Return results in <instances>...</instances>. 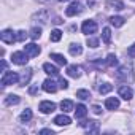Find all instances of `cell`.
Wrapping results in <instances>:
<instances>
[{
  "mask_svg": "<svg viewBox=\"0 0 135 135\" xmlns=\"http://www.w3.org/2000/svg\"><path fill=\"white\" fill-rule=\"evenodd\" d=\"M27 60H29V54L26 51L24 52L22 51H16V52L11 54V62L16 64V65H26Z\"/></svg>",
  "mask_w": 135,
  "mask_h": 135,
  "instance_id": "obj_1",
  "label": "cell"
},
{
  "mask_svg": "<svg viewBox=\"0 0 135 135\" xmlns=\"http://www.w3.org/2000/svg\"><path fill=\"white\" fill-rule=\"evenodd\" d=\"M15 83H19V75L15 72H5L2 76V86H10Z\"/></svg>",
  "mask_w": 135,
  "mask_h": 135,
  "instance_id": "obj_2",
  "label": "cell"
},
{
  "mask_svg": "<svg viewBox=\"0 0 135 135\" xmlns=\"http://www.w3.org/2000/svg\"><path fill=\"white\" fill-rule=\"evenodd\" d=\"M83 10H84V8H83V5H81L80 2H73V3H70L69 8L65 10V15L72 18V16H76V15L83 13Z\"/></svg>",
  "mask_w": 135,
  "mask_h": 135,
  "instance_id": "obj_3",
  "label": "cell"
},
{
  "mask_svg": "<svg viewBox=\"0 0 135 135\" xmlns=\"http://www.w3.org/2000/svg\"><path fill=\"white\" fill-rule=\"evenodd\" d=\"M81 30H83V33H86V35H91V33H95L97 32V24H95V21H84L83 22V26H81Z\"/></svg>",
  "mask_w": 135,
  "mask_h": 135,
  "instance_id": "obj_4",
  "label": "cell"
},
{
  "mask_svg": "<svg viewBox=\"0 0 135 135\" xmlns=\"http://www.w3.org/2000/svg\"><path fill=\"white\" fill-rule=\"evenodd\" d=\"M0 38H2V41L7 43V45H13L15 41H18V40H16V35H15L13 30H10V29H7V30H3L2 33H0Z\"/></svg>",
  "mask_w": 135,
  "mask_h": 135,
  "instance_id": "obj_5",
  "label": "cell"
},
{
  "mask_svg": "<svg viewBox=\"0 0 135 135\" xmlns=\"http://www.w3.org/2000/svg\"><path fill=\"white\" fill-rule=\"evenodd\" d=\"M116 78L121 80V81H127V80H132V73H130V67L124 65L119 69V72L116 73Z\"/></svg>",
  "mask_w": 135,
  "mask_h": 135,
  "instance_id": "obj_6",
  "label": "cell"
},
{
  "mask_svg": "<svg viewBox=\"0 0 135 135\" xmlns=\"http://www.w3.org/2000/svg\"><path fill=\"white\" fill-rule=\"evenodd\" d=\"M38 110H40L41 113H45V114L52 113V111L56 110V103H54V102H49V100H43V102H40Z\"/></svg>",
  "mask_w": 135,
  "mask_h": 135,
  "instance_id": "obj_7",
  "label": "cell"
},
{
  "mask_svg": "<svg viewBox=\"0 0 135 135\" xmlns=\"http://www.w3.org/2000/svg\"><path fill=\"white\" fill-rule=\"evenodd\" d=\"M24 51L29 54V57H35V56L40 54V46L35 45V43H29V45L24 46Z\"/></svg>",
  "mask_w": 135,
  "mask_h": 135,
  "instance_id": "obj_8",
  "label": "cell"
},
{
  "mask_svg": "<svg viewBox=\"0 0 135 135\" xmlns=\"http://www.w3.org/2000/svg\"><path fill=\"white\" fill-rule=\"evenodd\" d=\"M67 75L72 78H80L81 76V67L80 65H69L67 67Z\"/></svg>",
  "mask_w": 135,
  "mask_h": 135,
  "instance_id": "obj_9",
  "label": "cell"
},
{
  "mask_svg": "<svg viewBox=\"0 0 135 135\" xmlns=\"http://www.w3.org/2000/svg\"><path fill=\"white\" fill-rule=\"evenodd\" d=\"M83 127H86V130L92 132V133H97L99 132V122L97 121H86V122H81Z\"/></svg>",
  "mask_w": 135,
  "mask_h": 135,
  "instance_id": "obj_10",
  "label": "cell"
},
{
  "mask_svg": "<svg viewBox=\"0 0 135 135\" xmlns=\"http://www.w3.org/2000/svg\"><path fill=\"white\" fill-rule=\"evenodd\" d=\"M30 78H32V70H30V69L24 70V72H22V73L19 75V84H21V86L27 84V83L30 81Z\"/></svg>",
  "mask_w": 135,
  "mask_h": 135,
  "instance_id": "obj_11",
  "label": "cell"
},
{
  "mask_svg": "<svg viewBox=\"0 0 135 135\" xmlns=\"http://www.w3.org/2000/svg\"><path fill=\"white\" fill-rule=\"evenodd\" d=\"M43 91L54 94V92L57 91V86H56V83H54L52 80H45V81H43Z\"/></svg>",
  "mask_w": 135,
  "mask_h": 135,
  "instance_id": "obj_12",
  "label": "cell"
},
{
  "mask_svg": "<svg viewBox=\"0 0 135 135\" xmlns=\"http://www.w3.org/2000/svg\"><path fill=\"white\" fill-rule=\"evenodd\" d=\"M132 89L129 88V86H121L119 88V97H122L124 100H130L132 99Z\"/></svg>",
  "mask_w": 135,
  "mask_h": 135,
  "instance_id": "obj_13",
  "label": "cell"
},
{
  "mask_svg": "<svg viewBox=\"0 0 135 135\" xmlns=\"http://www.w3.org/2000/svg\"><path fill=\"white\" fill-rule=\"evenodd\" d=\"M54 122H56L57 126H69V124L72 122V119L67 116V114H59V116L54 118Z\"/></svg>",
  "mask_w": 135,
  "mask_h": 135,
  "instance_id": "obj_14",
  "label": "cell"
},
{
  "mask_svg": "<svg viewBox=\"0 0 135 135\" xmlns=\"http://www.w3.org/2000/svg\"><path fill=\"white\" fill-rule=\"evenodd\" d=\"M105 108H107V110H116V108H119V100H118L116 97H110V99H107V102H105Z\"/></svg>",
  "mask_w": 135,
  "mask_h": 135,
  "instance_id": "obj_15",
  "label": "cell"
},
{
  "mask_svg": "<svg viewBox=\"0 0 135 135\" xmlns=\"http://www.w3.org/2000/svg\"><path fill=\"white\" fill-rule=\"evenodd\" d=\"M43 70H45V73H48V75H52V76H56V75L59 73L57 67H56V65H52V64H48V62L43 65Z\"/></svg>",
  "mask_w": 135,
  "mask_h": 135,
  "instance_id": "obj_16",
  "label": "cell"
},
{
  "mask_svg": "<svg viewBox=\"0 0 135 135\" xmlns=\"http://www.w3.org/2000/svg\"><path fill=\"white\" fill-rule=\"evenodd\" d=\"M107 7L108 8H111V10H124V3L121 2V0H108V3H107Z\"/></svg>",
  "mask_w": 135,
  "mask_h": 135,
  "instance_id": "obj_17",
  "label": "cell"
},
{
  "mask_svg": "<svg viewBox=\"0 0 135 135\" xmlns=\"http://www.w3.org/2000/svg\"><path fill=\"white\" fill-rule=\"evenodd\" d=\"M88 114V108L83 105V103H80V105H76V110H75V116L78 118V119H83L84 116Z\"/></svg>",
  "mask_w": 135,
  "mask_h": 135,
  "instance_id": "obj_18",
  "label": "cell"
},
{
  "mask_svg": "<svg viewBox=\"0 0 135 135\" xmlns=\"http://www.w3.org/2000/svg\"><path fill=\"white\" fill-rule=\"evenodd\" d=\"M110 22H111V26H114V27H122L124 22H126V19L121 18V16H111V18H110Z\"/></svg>",
  "mask_w": 135,
  "mask_h": 135,
  "instance_id": "obj_19",
  "label": "cell"
},
{
  "mask_svg": "<svg viewBox=\"0 0 135 135\" xmlns=\"http://www.w3.org/2000/svg\"><path fill=\"white\" fill-rule=\"evenodd\" d=\"M69 51H70V54H72V56H80V54L83 52V48H81V45H80V43H73V45H70Z\"/></svg>",
  "mask_w": 135,
  "mask_h": 135,
  "instance_id": "obj_20",
  "label": "cell"
},
{
  "mask_svg": "<svg viewBox=\"0 0 135 135\" xmlns=\"http://www.w3.org/2000/svg\"><path fill=\"white\" fill-rule=\"evenodd\" d=\"M51 59L56 62V64H59V65H67V59L62 56V54H57V52H52L51 54Z\"/></svg>",
  "mask_w": 135,
  "mask_h": 135,
  "instance_id": "obj_21",
  "label": "cell"
},
{
  "mask_svg": "<svg viewBox=\"0 0 135 135\" xmlns=\"http://www.w3.org/2000/svg\"><path fill=\"white\" fill-rule=\"evenodd\" d=\"M60 108H62L64 113H69V111L73 110V102L72 100H62L60 102Z\"/></svg>",
  "mask_w": 135,
  "mask_h": 135,
  "instance_id": "obj_22",
  "label": "cell"
},
{
  "mask_svg": "<svg viewBox=\"0 0 135 135\" xmlns=\"http://www.w3.org/2000/svg\"><path fill=\"white\" fill-rule=\"evenodd\" d=\"M19 102H21V99H19L18 95H15V94H10V95L5 99V105H10V107H11V105H18Z\"/></svg>",
  "mask_w": 135,
  "mask_h": 135,
  "instance_id": "obj_23",
  "label": "cell"
},
{
  "mask_svg": "<svg viewBox=\"0 0 135 135\" xmlns=\"http://www.w3.org/2000/svg\"><path fill=\"white\" fill-rule=\"evenodd\" d=\"M29 37H30L32 40H38V38L41 37V29H40V27H32L30 32H29Z\"/></svg>",
  "mask_w": 135,
  "mask_h": 135,
  "instance_id": "obj_24",
  "label": "cell"
},
{
  "mask_svg": "<svg viewBox=\"0 0 135 135\" xmlns=\"http://www.w3.org/2000/svg\"><path fill=\"white\" fill-rule=\"evenodd\" d=\"M49 38H51V41H59L60 38H62V32L59 30V29H54L52 32H51V35H49Z\"/></svg>",
  "mask_w": 135,
  "mask_h": 135,
  "instance_id": "obj_25",
  "label": "cell"
},
{
  "mask_svg": "<svg viewBox=\"0 0 135 135\" xmlns=\"http://www.w3.org/2000/svg\"><path fill=\"white\" fill-rule=\"evenodd\" d=\"M105 64H107L108 67H114V65L118 64V57H116L114 54H108V56H107V60H105Z\"/></svg>",
  "mask_w": 135,
  "mask_h": 135,
  "instance_id": "obj_26",
  "label": "cell"
},
{
  "mask_svg": "<svg viewBox=\"0 0 135 135\" xmlns=\"http://www.w3.org/2000/svg\"><path fill=\"white\" fill-rule=\"evenodd\" d=\"M32 119V110H24L21 113V122H29Z\"/></svg>",
  "mask_w": 135,
  "mask_h": 135,
  "instance_id": "obj_27",
  "label": "cell"
},
{
  "mask_svg": "<svg viewBox=\"0 0 135 135\" xmlns=\"http://www.w3.org/2000/svg\"><path fill=\"white\" fill-rule=\"evenodd\" d=\"M111 89H113V86H111L110 83H103L102 86H99V92H100L102 95H103V94H108Z\"/></svg>",
  "mask_w": 135,
  "mask_h": 135,
  "instance_id": "obj_28",
  "label": "cell"
},
{
  "mask_svg": "<svg viewBox=\"0 0 135 135\" xmlns=\"http://www.w3.org/2000/svg\"><path fill=\"white\" fill-rule=\"evenodd\" d=\"M102 35H103V41H105V45H110V41H111V30H110L108 27H105Z\"/></svg>",
  "mask_w": 135,
  "mask_h": 135,
  "instance_id": "obj_29",
  "label": "cell"
},
{
  "mask_svg": "<svg viewBox=\"0 0 135 135\" xmlns=\"http://www.w3.org/2000/svg\"><path fill=\"white\" fill-rule=\"evenodd\" d=\"M76 97H80V99L86 100V99H89V97H91V92H89V91H86V89H80V91H76Z\"/></svg>",
  "mask_w": 135,
  "mask_h": 135,
  "instance_id": "obj_30",
  "label": "cell"
},
{
  "mask_svg": "<svg viewBox=\"0 0 135 135\" xmlns=\"http://www.w3.org/2000/svg\"><path fill=\"white\" fill-rule=\"evenodd\" d=\"M27 35H29V33H26L24 30H19V32L16 33V40H18V41H24V40L27 38Z\"/></svg>",
  "mask_w": 135,
  "mask_h": 135,
  "instance_id": "obj_31",
  "label": "cell"
},
{
  "mask_svg": "<svg viewBox=\"0 0 135 135\" xmlns=\"http://www.w3.org/2000/svg\"><path fill=\"white\" fill-rule=\"evenodd\" d=\"M33 18H40V19H41V22L45 24V22L48 21V11H41L40 15H35Z\"/></svg>",
  "mask_w": 135,
  "mask_h": 135,
  "instance_id": "obj_32",
  "label": "cell"
},
{
  "mask_svg": "<svg viewBox=\"0 0 135 135\" xmlns=\"http://www.w3.org/2000/svg\"><path fill=\"white\" fill-rule=\"evenodd\" d=\"M88 46L89 48H97L99 46V40L97 38H88Z\"/></svg>",
  "mask_w": 135,
  "mask_h": 135,
  "instance_id": "obj_33",
  "label": "cell"
},
{
  "mask_svg": "<svg viewBox=\"0 0 135 135\" xmlns=\"http://www.w3.org/2000/svg\"><path fill=\"white\" fill-rule=\"evenodd\" d=\"M59 83H60V88H62V89H67V88H69V83H67V80H64V78H59Z\"/></svg>",
  "mask_w": 135,
  "mask_h": 135,
  "instance_id": "obj_34",
  "label": "cell"
},
{
  "mask_svg": "<svg viewBox=\"0 0 135 135\" xmlns=\"http://www.w3.org/2000/svg\"><path fill=\"white\" fill-rule=\"evenodd\" d=\"M127 52H129L130 57H135V43H133L132 46H129V51H127Z\"/></svg>",
  "mask_w": 135,
  "mask_h": 135,
  "instance_id": "obj_35",
  "label": "cell"
},
{
  "mask_svg": "<svg viewBox=\"0 0 135 135\" xmlns=\"http://www.w3.org/2000/svg\"><path fill=\"white\" fill-rule=\"evenodd\" d=\"M92 111H94L95 114H100V113H102V108H100L99 105H94V107H92Z\"/></svg>",
  "mask_w": 135,
  "mask_h": 135,
  "instance_id": "obj_36",
  "label": "cell"
},
{
  "mask_svg": "<svg viewBox=\"0 0 135 135\" xmlns=\"http://www.w3.org/2000/svg\"><path fill=\"white\" fill-rule=\"evenodd\" d=\"M37 91H38V86H32V88L29 89V94H32V95H33V94H37Z\"/></svg>",
  "mask_w": 135,
  "mask_h": 135,
  "instance_id": "obj_37",
  "label": "cell"
},
{
  "mask_svg": "<svg viewBox=\"0 0 135 135\" xmlns=\"http://www.w3.org/2000/svg\"><path fill=\"white\" fill-rule=\"evenodd\" d=\"M40 133H43V135H52V130H49V129H43V130H40Z\"/></svg>",
  "mask_w": 135,
  "mask_h": 135,
  "instance_id": "obj_38",
  "label": "cell"
},
{
  "mask_svg": "<svg viewBox=\"0 0 135 135\" xmlns=\"http://www.w3.org/2000/svg\"><path fill=\"white\" fill-rule=\"evenodd\" d=\"M52 22H54V24H62V19H60V18H56Z\"/></svg>",
  "mask_w": 135,
  "mask_h": 135,
  "instance_id": "obj_39",
  "label": "cell"
},
{
  "mask_svg": "<svg viewBox=\"0 0 135 135\" xmlns=\"http://www.w3.org/2000/svg\"><path fill=\"white\" fill-rule=\"evenodd\" d=\"M40 2H52V0H40Z\"/></svg>",
  "mask_w": 135,
  "mask_h": 135,
  "instance_id": "obj_40",
  "label": "cell"
},
{
  "mask_svg": "<svg viewBox=\"0 0 135 135\" xmlns=\"http://www.w3.org/2000/svg\"><path fill=\"white\" fill-rule=\"evenodd\" d=\"M59 2H69V0H59Z\"/></svg>",
  "mask_w": 135,
  "mask_h": 135,
  "instance_id": "obj_41",
  "label": "cell"
},
{
  "mask_svg": "<svg viewBox=\"0 0 135 135\" xmlns=\"http://www.w3.org/2000/svg\"><path fill=\"white\" fill-rule=\"evenodd\" d=\"M133 2H135V0H133Z\"/></svg>",
  "mask_w": 135,
  "mask_h": 135,
  "instance_id": "obj_42",
  "label": "cell"
}]
</instances>
